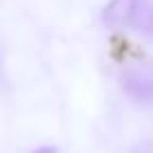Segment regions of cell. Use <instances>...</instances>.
<instances>
[{
    "label": "cell",
    "instance_id": "2",
    "mask_svg": "<svg viewBox=\"0 0 153 153\" xmlns=\"http://www.w3.org/2000/svg\"><path fill=\"white\" fill-rule=\"evenodd\" d=\"M126 27L153 38V2L151 0H135Z\"/></svg>",
    "mask_w": 153,
    "mask_h": 153
},
{
    "label": "cell",
    "instance_id": "5",
    "mask_svg": "<svg viewBox=\"0 0 153 153\" xmlns=\"http://www.w3.org/2000/svg\"><path fill=\"white\" fill-rule=\"evenodd\" d=\"M131 153H153V146L144 144V146H138V149H135V151H131Z\"/></svg>",
    "mask_w": 153,
    "mask_h": 153
},
{
    "label": "cell",
    "instance_id": "3",
    "mask_svg": "<svg viewBox=\"0 0 153 153\" xmlns=\"http://www.w3.org/2000/svg\"><path fill=\"white\" fill-rule=\"evenodd\" d=\"M135 0H109L102 9V20L111 27H126Z\"/></svg>",
    "mask_w": 153,
    "mask_h": 153
},
{
    "label": "cell",
    "instance_id": "4",
    "mask_svg": "<svg viewBox=\"0 0 153 153\" xmlns=\"http://www.w3.org/2000/svg\"><path fill=\"white\" fill-rule=\"evenodd\" d=\"M31 153H58L56 146H40V149H33Z\"/></svg>",
    "mask_w": 153,
    "mask_h": 153
},
{
    "label": "cell",
    "instance_id": "1",
    "mask_svg": "<svg viewBox=\"0 0 153 153\" xmlns=\"http://www.w3.org/2000/svg\"><path fill=\"white\" fill-rule=\"evenodd\" d=\"M122 87L135 102L153 104V67L146 62H138V65H129L122 73Z\"/></svg>",
    "mask_w": 153,
    "mask_h": 153
}]
</instances>
